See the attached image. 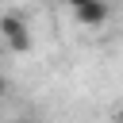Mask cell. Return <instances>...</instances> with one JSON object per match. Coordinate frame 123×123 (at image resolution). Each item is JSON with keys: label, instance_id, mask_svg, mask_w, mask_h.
I'll return each instance as SVG.
<instances>
[{"label": "cell", "instance_id": "4", "mask_svg": "<svg viewBox=\"0 0 123 123\" xmlns=\"http://www.w3.org/2000/svg\"><path fill=\"white\" fill-rule=\"evenodd\" d=\"M115 123H123V108H119V111H115Z\"/></svg>", "mask_w": 123, "mask_h": 123}, {"label": "cell", "instance_id": "2", "mask_svg": "<svg viewBox=\"0 0 123 123\" xmlns=\"http://www.w3.org/2000/svg\"><path fill=\"white\" fill-rule=\"evenodd\" d=\"M69 12H73V19H77L81 27H100V23L111 15V8H108L104 0H73Z\"/></svg>", "mask_w": 123, "mask_h": 123}, {"label": "cell", "instance_id": "1", "mask_svg": "<svg viewBox=\"0 0 123 123\" xmlns=\"http://www.w3.org/2000/svg\"><path fill=\"white\" fill-rule=\"evenodd\" d=\"M0 38H4L15 54H27V50H31V31H27L23 15H15V12L0 15Z\"/></svg>", "mask_w": 123, "mask_h": 123}, {"label": "cell", "instance_id": "5", "mask_svg": "<svg viewBox=\"0 0 123 123\" xmlns=\"http://www.w3.org/2000/svg\"><path fill=\"white\" fill-rule=\"evenodd\" d=\"M19 123H35V119H19Z\"/></svg>", "mask_w": 123, "mask_h": 123}, {"label": "cell", "instance_id": "3", "mask_svg": "<svg viewBox=\"0 0 123 123\" xmlns=\"http://www.w3.org/2000/svg\"><path fill=\"white\" fill-rule=\"evenodd\" d=\"M4 92H8V81H4V77H0V96H4Z\"/></svg>", "mask_w": 123, "mask_h": 123}]
</instances>
